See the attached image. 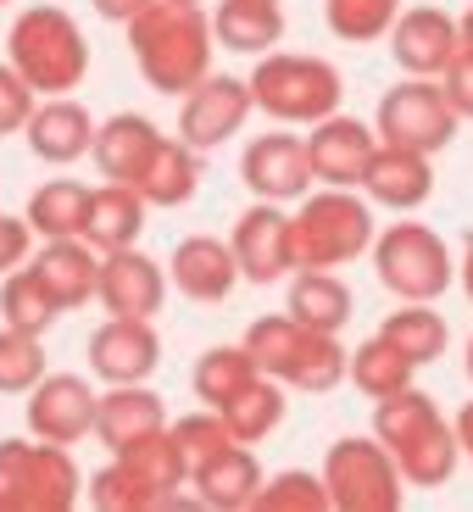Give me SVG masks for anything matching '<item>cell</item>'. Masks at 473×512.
Here are the masks:
<instances>
[{"mask_svg":"<svg viewBox=\"0 0 473 512\" xmlns=\"http://www.w3.org/2000/svg\"><path fill=\"white\" fill-rule=\"evenodd\" d=\"M128 51L156 95H190L212 73V17L195 0H151L128 17Z\"/></svg>","mask_w":473,"mask_h":512,"instance_id":"1","label":"cell"},{"mask_svg":"<svg viewBox=\"0 0 473 512\" xmlns=\"http://www.w3.org/2000/svg\"><path fill=\"white\" fill-rule=\"evenodd\" d=\"M373 435L384 440V451L396 457L401 479L418 490H440L451 485L462 462V446H457V429L440 418L435 396H423L418 384L396 390V396L373 401Z\"/></svg>","mask_w":473,"mask_h":512,"instance_id":"2","label":"cell"},{"mask_svg":"<svg viewBox=\"0 0 473 512\" xmlns=\"http://www.w3.org/2000/svg\"><path fill=\"white\" fill-rule=\"evenodd\" d=\"M6 62L34 84V95H73L90 78V39L62 6H28L6 34Z\"/></svg>","mask_w":473,"mask_h":512,"instance_id":"3","label":"cell"},{"mask_svg":"<svg viewBox=\"0 0 473 512\" xmlns=\"http://www.w3.org/2000/svg\"><path fill=\"white\" fill-rule=\"evenodd\" d=\"M373 201L340 184H323L318 195H301V206L290 212V245L295 268H346L362 251H373Z\"/></svg>","mask_w":473,"mask_h":512,"instance_id":"4","label":"cell"},{"mask_svg":"<svg viewBox=\"0 0 473 512\" xmlns=\"http://www.w3.org/2000/svg\"><path fill=\"white\" fill-rule=\"evenodd\" d=\"M251 84L256 112H268L273 123H323L346 101V78L323 56H295V51H262L256 56Z\"/></svg>","mask_w":473,"mask_h":512,"instance_id":"5","label":"cell"},{"mask_svg":"<svg viewBox=\"0 0 473 512\" xmlns=\"http://www.w3.org/2000/svg\"><path fill=\"white\" fill-rule=\"evenodd\" d=\"M84 496L73 446L51 440H0V512H67Z\"/></svg>","mask_w":473,"mask_h":512,"instance_id":"6","label":"cell"},{"mask_svg":"<svg viewBox=\"0 0 473 512\" xmlns=\"http://www.w3.org/2000/svg\"><path fill=\"white\" fill-rule=\"evenodd\" d=\"M373 273L396 301H440L457 284V256L429 223L401 218L373 234Z\"/></svg>","mask_w":473,"mask_h":512,"instance_id":"7","label":"cell"},{"mask_svg":"<svg viewBox=\"0 0 473 512\" xmlns=\"http://www.w3.org/2000/svg\"><path fill=\"white\" fill-rule=\"evenodd\" d=\"M323 485H329V507L334 512H401L407 501V479H401L396 457L384 451V440H334L323 457Z\"/></svg>","mask_w":473,"mask_h":512,"instance_id":"8","label":"cell"},{"mask_svg":"<svg viewBox=\"0 0 473 512\" xmlns=\"http://www.w3.org/2000/svg\"><path fill=\"white\" fill-rule=\"evenodd\" d=\"M457 106L446 101L435 78H412V84H396V90L379 101V117H373V134L384 145H407V151L435 156L457 140Z\"/></svg>","mask_w":473,"mask_h":512,"instance_id":"9","label":"cell"},{"mask_svg":"<svg viewBox=\"0 0 473 512\" xmlns=\"http://www.w3.org/2000/svg\"><path fill=\"white\" fill-rule=\"evenodd\" d=\"M95 401L101 390H90V379L78 373H45V379L28 390V435L51 440V446H78V440L95 435Z\"/></svg>","mask_w":473,"mask_h":512,"instance_id":"10","label":"cell"},{"mask_svg":"<svg viewBox=\"0 0 473 512\" xmlns=\"http://www.w3.org/2000/svg\"><path fill=\"white\" fill-rule=\"evenodd\" d=\"M256 112L251 84L229 73H206L179 106V140L195 145V151H218L223 140H234L245 128V117Z\"/></svg>","mask_w":473,"mask_h":512,"instance_id":"11","label":"cell"},{"mask_svg":"<svg viewBox=\"0 0 473 512\" xmlns=\"http://www.w3.org/2000/svg\"><path fill=\"white\" fill-rule=\"evenodd\" d=\"M234 262H240L245 284H279L295 273V245H290V212H279V201H256L240 212L229 234Z\"/></svg>","mask_w":473,"mask_h":512,"instance_id":"12","label":"cell"},{"mask_svg":"<svg viewBox=\"0 0 473 512\" xmlns=\"http://www.w3.org/2000/svg\"><path fill=\"white\" fill-rule=\"evenodd\" d=\"M373 151H379V134H373V123H362V117H346V112H329L323 123H312V134H307L312 184L362 190V173H368Z\"/></svg>","mask_w":473,"mask_h":512,"instance_id":"13","label":"cell"},{"mask_svg":"<svg viewBox=\"0 0 473 512\" xmlns=\"http://www.w3.org/2000/svg\"><path fill=\"white\" fill-rule=\"evenodd\" d=\"M240 179L256 201H301L312 190V162H307V140H295L284 128L256 134L240 156Z\"/></svg>","mask_w":473,"mask_h":512,"instance_id":"14","label":"cell"},{"mask_svg":"<svg viewBox=\"0 0 473 512\" xmlns=\"http://www.w3.org/2000/svg\"><path fill=\"white\" fill-rule=\"evenodd\" d=\"M390 56H396L401 73L412 78H440L446 73V62L462 51V28L451 12H440V6H407V12L390 23Z\"/></svg>","mask_w":473,"mask_h":512,"instance_id":"15","label":"cell"},{"mask_svg":"<svg viewBox=\"0 0 473 512\" xmlns=\"http://www.w3.org/2000/svg\"><path fill=\"white\" fill-rule=\"evenodd\" d=\"M95 301L112 318H156L167 301V273L156 268L140 245L123 251H101V279H95Z\"/></svg>","mask_w":473,"mask_h":512,"instance_id":"16","label":"cell"},{"mask_svg":"<svg viewBox=\"0 0 473 512\" xmlns=\"http://www.w3.org/2000/svg\"><path fill=\"white\" fill-rule=\"evenodd\" d=\"M162 362V340H156L151 318H112L90 334V373L106 384H145Z\"/></svg>","mask_w":473,"mask_h":512,"instance_id":"17","label":"cell"},{"mask_svg":"<svg viewBox=\"0 0 473 512\" xmlns=\"http://www.w3.org/2000/svg\"><path fill=\"white\" fill-rule=\"evenodd\" d=\"M167 284H179L184 301H229V290L240 284V262L234 245L218 234H190L173 245L167 256Z\"/></svg>","mask_w":473,"mask_h":512,"instance_id":"18","label":"cell"},{"mask_svg":"<svg viewBox=\"0 0 473 512\" xmlns=\"http://www.w3.org/2000/svg\"><path fill=\"white\" fill-rule=\"evenodd\" d=\"M23 140H28V151H34L39 162L67 167V162H78V156H90L95 123L73 95H39L34 112H28V123H23Z\"/></svg>","mask_w":473,"mask_h":512,"instance_id":"19","label":"cell"},{"mask_svg":"<svg viewBox=\"0 0 473 512\" xmlns=\"http://www.w3.org/2000/svg\"><path fill=\"white\" fill-rule=\"evenodd\" d=\"M28 268H34V279L45 284V295H51L56 307L73 312V307H90L95 279H101V251L84 234H73V240H45L28 256Z\"/></svg>","mask_w":473,"mask_h":512,"instance_id":"20","label":"cell"},{"mask_svg":"<svg viewBox=\"0 0 473 512\" xmlns=\"http://www.w3.org/2000/svg\"><path fill=\"white\" fill-rule=\"evenodd\" d=\"M362 195H368L373 206H390V212H418V206L435 195V167H429L423 151L379 140L368 173H362Z\"/></svg>","mask_w":473,"mask_h":512,"instance_id":"21","label":"cell"},{"mask_svg":"<svg viewBox=\"0 0 473 512\" xmlns=\"http://www.w3.org/2000/svg\"><path fill=\"white\" fill-rule=\"evenodd\" d=\"M167 429V407L151 384H106L101 401H95V440L106 451H123L134 440Z\"/></svg>","mask_w":473,"mask_h":512,"instance_id":"22","label":"cell"},{"mask_svg":"<svg viewBox=\"0 0 473 512\" xmlns=\"http://www.w3.org/2000/svg\"><path fill=\"white\" fill-rule=\"evenodd\" d=\"M156 140H162V128H156L151 117L117 112V117H106V123H95L90 156H95V167H101L112 184H134L145 173V162H151Z\"/></svg>","mask_w":473,"mask_h":512,"instance_id":"23","label":"cell"},{"mask_svg":"<svg viewBox=\"0 0 473 512\" xmlns=\"http://www.w3.org/2000/svg\"><path fill=\"white\" fill-rule=\"evenodd\" d=\"M195 485V501L212 512H245L256 501V490H262V462H256V451L245 446V440H234L229 451H218L212 462H201L190 474Z\"/></svg>","mask_w":473,"mask_h":512,"instance_id":"24","label":"cell"},{"mask_svg":"<svg viewBox=\"0 0 473 512\" xmlns=\"http://www.w3.org/2000/svg\"><path fill=\"white\" fill-rule=\"evenodd\" d=\"M112 457L145 485L151 507H179V501H184L179 490L190 485V462H184L179 440L167 435V429H156V435H145V440H134V446L112 451Z\"/></svg>","mask_w":473,"mask_h":512,"instance_id":"25","label":"cell"},{"mask_svg":"<svg viewBox=\"0 0 473 512\" xmlns=\"http://www.w3.org/2000/svg\"><path fill=\"white\" fill-rule=\"evenodd\" d=\"M145 212H151V201H145L134 184H112V179H106L101 190H90L84 240H90L95 251H123V245H140L145 223H151Z\"/></svg>","mask_w":473,"mask_h":512,"instance_id":"26","label":"cell"},{"mask_svg":"<svg viewBox=\"0 0 473 512\" xmlns=\"http://www.w3.org/2000/svg\"><path fill=\"white\" fill-rule=\"evenodd\" d=\"M284 312H290L295 323L318 329V334H340L351 323V290L334 268H295Z\"/></svg>","mask_w":473,"mask_h":512,"instance_id":"27","label":"cell"},{"mask_svg":"<svg viewBox=\"0 0 473 512\" xmlns=\"http://www.w3.org/2000/svg\"><path fill=\"white\" fill-rule=\"evenodd\" d=\"M212 39L223 51H240V56H262L284 39V12L279 0H218L212 12Z\"/></svg>","mask_w":473,"mask_h":512,"instance_id":"28","label":"cell"},{"mask_svg":"<svg viewBox=\"0 0 473 512\" xmlns=\"http://www.w3.org/2000/svg\"><path fill=\"white\" fill-rule=\"evenodd\" d=\"M134 190L145 195L151 206H184L195 201V190H201V151L184 140H156L151 162H145V173L134 179Z\"/></svg>","mask_w":473,"mask_h":512,"instance_id":"29","label":"cell"},{"mask_svg":"<svg viewBox=\"0 0 473 512\" xmlns=\"http://www.w3.org/2000/svg\"><path fill=\"white\" fill-rule=\"evenodd\" d=\"M379 334L412 362V368H429V362H440V357H446V346H451L446 318H440L429 301H407V307H396L390 318L379 323Z\"/></svg>","mask_w":473,"mask_h":512,"instance_id":"30","label":"cell"},{"mask_svg":"<svg viewBox=\"0 0 473 512\" xmlns=\"http://www.w3.org/2000/svg\"><path fill=\"white\" fill-rule=\"evenodd\" d=\"M84 212H90V184L51 179L28 195L23 218L34 229V240H73V234H84Z\"/></svg>","mask_w":473,"mask_h":512,"instance_id":"31","label":"cell"},{"mask_svg":"<svg viewBox=\"0 0 473 512\" xmlns=\"http://www.w3.org/2000/svg\"><path fill=\"white\" fill-rule=\"evenodd\" d=\"M412 373H418V368H412V362L401 357L384 334L362 340V346L346 357V379L357 384V396H368V401H384V396H396V390H407Z\"/></svg>","mask_w":473,"mask_h":512,"instance_id":"32","label":"cell"},{"mask_svg":"<svg viewBox=\"0 0 473 512\" xmlns=\"http://www.w3.org/2000/svg\"><path fill=\"white\" fill-rule=\"evenodd\" d=\"M245 351H251V362L268 379H290V368H295V357H301V346H307V323H295L290 312H268V318H256L251 329H245V340H240Z\"/></svg>","mask_w":473,"mask_h":512,"instance_id":"33","label":"cell"},{"mask_svg":"<svg viewBox=\"0 0 473 512\" xmlns=\"http://www.w3.org/2000/svg\"><path fill=\"white\" fill-rule=\"evenodd\" d=\"M284 407H290V396H284V384L268 379V373H256L251 384H245L240 396L223 407V418H229L234 440H245V446H256V440H268L273 429L284 423Z\"/></svg>","mask_w":473,"mask_h":512,"instance_id":"34","label":"cell"},{"mask_svg":"<svg viewBox=\"0 0 473 512\" xmlns=\"http://www.w3.org/2000/svg\"><path fill=\"white\" fill-rule=\"evenodd\" d=\"M256 362H251V351L245 346H212L201 362H195V373H190V384H195V396H201V407H229L234 396H240L245 384L256 379Z\"/></svg>","mask_w":473,"mask_h":512,"instance_id":"35","label":"cell"},{"mask_svg":"<svg viewBox=\"0 0 473 512\" xmlns=\"http://www.w3.org/2000/svg\"><path fill=\"white\" fill-rule=\"evenodd\" d=\"M56 318H62V307L45 295V284L34 279L28 262L6 273V284H0V323H6V329H23V334H39V340H45V329H51Z\"/></svg>","mask_w":473,"mask_h":512,"instance_id":"36","label":"cell"},{"mask_svg":"<svg viewBox=\"0 0 473 512\" xmlns=\"http://www.w3.org/2000/svg\"><path fill=\"white\" fill-rule=\"evenodd\" d=\"M346 357L351 351L340 346V334H318V329H307V346H301V357H295V368H290V390H307V396H329L334 384L346 379Z\"/></svg>","mask_w":473,"mask_h":512,"instance_id":"37","label":"cell"},{"mask_svg":"<svg viewBox=\"0 0 473 512\" xmlns=\"http://www.w3.org/2000/svg\"><path fill=\"white\" fill-rule=\"evenodd\" d=\"M396 17H401V0H323V23H329L334 39H346V45L384 39Z\"/></svg>","mask_w":473,"mask_h":512,"instance_id":"38","label":"cell"},{"mask_svg":"<svg viewBox=\"0 0 473 512\" xmlns=\"http://www.w3.org/2000/svg\"><path fill=\"white\" fill-rule=\"evenodd\" d=\"M251 507L256 512H323L329 507V485H323V474L284 468V474L262 479V490H256Z\"/></svg>","mask_w":473,"mask_h":512,"instance_id":"39","label":"cell"},{"mask_svg":"<svg viewBox=\"0 0 473 512\" xmlns=\"http://www.w3.org/2000/svg\"><path fill=\"white\" fill-rule=\"evenodd\" d=\"M39 379H45V346H39V334H23V329H6L0 323V396H28Z\"/></svg>","mask_w":473,"mask_h":512,"instance_id":"40","label":"cell"},{"mask_svg":"<svg viewBox=\"0 0 473 512\" xmlns=\"http://www.w3.org/2000/svg\"><path fill=\"white\" fill-rule=\"evenodd\" d=\"M167 435L179 440L184 462H190V474H195V468H201V462H212V457H218V451H229V446H234V429H229V418H223L218 407L184 412L179 423H167Z\"/></svg>","mask_w":473,"mask_h":512,"instance_id":"41","label":"cell"},{"mask_svg":"<svg viewBox=\"0 0 473 512\" xmlns=\"http://www.w3.org/2000/svg\"><path fill=\"white\" fill-rule=\"evenodd\" d=\"M90 507H101V512H156L151 496H145V485L128 474L117 457L106 462L101 474H90Z\"/></svg>","mask_w":473,"mask_h":512,"instance_id":"42","label":"cell"},{"mask_svg":"<svg viewBox=\"0 0 473 512\" xmlns=\"http://www.w3.org/2000/svg\"><path fill=\"white\" fill-rule=\"evenodd\" d=\"M34 101H39L34 84H28V78L17 73L12 62H0V140H6V134H23Z\"/></svg>","mask_w":473,"mask_h":512,"instance_id":"43","label":"cell"},{"mask_svg":"<svg viewBox=\"0 0 473 512\" xmlns=\"http://www.w3.org/2000/svg\"><path fill=\"white\" fill-rule=\"evenodd\" d=\"M440 90H446L451 106H457V117H473V51H468V45H462V51L446 62V73H440Z\"/></svg>","mask_w":473,"mask_h":512,"instance_id":"44","label":"cell"},{"mask_svg":"<svg viewBox=\"0 0 473 512\" xmlns=\"http://www.w3.org/2000/svg\"><path fill=\"white\" fill-rule=\"evenodd\" d=\"M28 245H34L28 218H6V212H0V273L23 268V262H28Z\"/></svg>","mask_w":473,"mask_h":512,"instance_id":"45","label":"cell"},{"mask_svg":"<svg viewBox=\"0 0 473 512\" xmlns=\"http://www.w3.org/2000/svg\"><path fill=\"white\" fill-rule=\"evenodd\" d=\"M90 6L106 17V23H128V17L140 12V6H151V0H90Z\"/></svg>","mask_w":473,"mask_h":512,"instance_id":"46","label":"cell"},{"mask_svg":"<svg viewBox=\"0 0 473 512\" xmlns=\"http://www.w3.org/2000/svg\"><path fill=\"white\" fill-rule=\"evenodd\" d=\"M451 429H457V446H462V457L473 462V401H462V407H457V418H451Z\"/></svg>","mask_w":473,"mask_h":512,"instance_id":"47","label":"cell"},{"mask_svg":"<svg viewBox=\"0 0 473 512\" xmlns=\"http://www.w3.org/2000/svg\"><path fill=\"white\" fill-rule=\"evenodd\" d=\"M457 279H462V290H468V301H473V234L462 240V262H457Z\"/></svg>","mask_w":473,"mask_h":512,"instance_id":"48","label":"cell"},{"mask_svg":"<svg viewBox=\"0 0 473 512\" xmlns=\"http://www.w3.org/2000/svg\"><path fill=\"white\" fill-rule=\"evenodd\" d=\"M457 28H462V45H468V51H473V6H468V12L457 17Z\"/></svg>","mask_w":473,"mask_h":512,"instance_id":"49","label":"cell"},{"mask_svg":"<svg viewBox=\"0 0 473 512\" xmlns=\"http://www.w3.org/2000/svg\"><path fill=\"white\" fill-rule=\"evenodd\" d=\"M468 379H473V340H468Z\"/></svg>","mask_w":473,"mask_h":512,"instance_id":"50","label":"cell"},{"mask_svg":"<svg viewBox=\"0 0 473 512\" xmlns=\"http://www.w3.org/2000/svg\"><path fill=\"white\" fill-rule=\"evenodd\" d=\"M0 6H12V0H0Z\"/></svg>","mask_w":473,"mask_h":512,"instance_id":"51","label":"cell"},{"mask_svg":"<svg viewBox=\"0 0 473 512\" xmlns=\"http://www.w3.org/2000/svg\"><path fill=\"white\" fill-rule=\"evenodd\" d=\"M195 6H201V0H195Z\"/></svg>","mask_w":473,"mask_h":512,"instance_id":"52","label":"cell"}]
</instances>
